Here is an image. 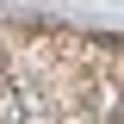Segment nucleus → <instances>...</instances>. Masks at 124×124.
Returning <instances> with one entry per match:
<instances>
[{"label": "nucleus", "mask_w": 124, "mask_h": 124, "mask_svg": "<svg viewBox=\"0 0 124 124\" xmlns=\"http://www.w3.org/2000/svg\"><path fill=\"white\" fill-rule=\"evenodd\" d=\"M0 68H6V50H0Z\"/></svg>", "instance_id": "nucleus-3"}, {"label": "nucleus", "mask_w": 124, "mask_h": 124, "mask_svg": "<svg viewBox=\"0 0 124 124\" xmlns=\"http://www.w3.org/2000/svg\"><path fill=\"white\" fill-rule=\"evenodd\" d=\"M0 124H62V112L37 81L0 75Z\"/></svg>", "instance_id": "nucleus-1"}, {"label": "nucleus", "mask_w": 124, "mask_h": 124, "mask_svg": "<svg viewBox=\"0 0 124 124\" xmlns=\"http://www.w3.org/2000/svg\"><path fill=\"white\" fill-rule=\"evenodd\" d=\"M75 112H81L87 124H124V81H118V75H87Z\"/></svg>", "instance_id": "nucleus-2"}]
</instances>
